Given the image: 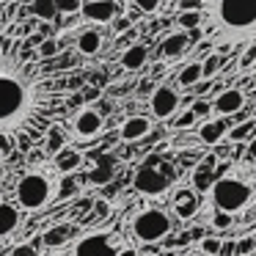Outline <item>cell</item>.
I'll return each mask as SVG.
<instances>
[{"mask_svg":"<svg viewBox=\"0 0 256 256\" xmlns=\"http://www.w3.org/2000/svg\"><path fill=\"white\" fill-rule=\"evenodd\" d=\"M52 74L17 30H0V138L34 140L47 132L58 105Z\"/></svg>","mask_w":256,"mask_h":256,"instance_id":"cell-1","label":"cell"},{"mask_svg":"<svg viewBox=\"0 0 256 256\" xmlns=\"http://www.w3.org/2000/svg\"><path fill=\"white\" fill-rule=\"evenodd\" d=\"M201 20L218 47H234L256 36V0H201Z\"/></svg>","mask_w":256,"mask_h":256,"instance_id":"cell-2","label":"cell"},{"mask_svg":"<svg viewBox=\"0 0 256 256\" xmlns=\"http://www.w3.org/2000/svg\"><path fill=\"white\" fill-rule=\"evenodd\" d=\"M56 193H58V184L52 179V174L39 171V168L22 174L17 179V188H14V198L25 212H39L44 206H50Z\"/></svg>","mask_w":256,"mask_h":256,"instance_id":"cell-3","label":"cell"},{"mask_svg":"<svg viewBox=\"0 0 256 256\" xmlns=\"http://www.w3.org/2000/svg\"><path fill=\"white\" fill-rule=\"evenodd\" d=\"M174 232V215L162 206H144L130 218V234L144 245H154Z\"/></svg>","mask_w":256,"mask_h":256,"instance_id":"cell-4","label":"cell"},{"mask_svg":"<svg viewBox=\"0 0 256 256\" xmlns=\"http://www.w3.org/2000/svg\"><path fill=\"white\" fill-rule=\"evenodd\" d=\"M210 198H212V206L215 210H223V212H237L248 210L250 201H254V188L250 182L240 176H218L215 182L210 184Z\"/></svg>","mask_w":256,"mask_h":256,"instance_id":"cell-5","label":"cell"},{"mask_svg":"<svg viewBox=\"0 0 256 256\" xmlns=\"http://www.w3.org/2000/svg\"><path fill=\"white\" fill-rule=\"evenodd\" d=\"M124 240L113 228H91L72 245V256H122Z\"/></svg>","mask_w":256,"mask_h":256,"instance_id":"cell-6","label":"cell"},{"mask_svg":"<svg viewBox=\"0 0 256 256\" xmlns=\"http://www.w3.org/2000/svg\"><path fill=\"white\" fill-rule=\"evenodd\" d=\"M102 124H105V118H102L100 110H94V108H80L72 116V135L80 140H91L102 132Z\"/></svg>","mask_w":256,"mask_h":256,"instance_id":"cell-7","label":"cell"},{"mask_svg":"<svg viewBox=\"0 0 256 256\" xmlns=\"http://www.w3.org/2000/svg\"><path fill=\"white\" fill-rule=\"evenodd\" d=\"M132 184H135V190L144 193V196H162L168 188H171V179H168L162 171H157V168L149 162V166L138 168Z\"/></svg>","mask_w":256,"mask_h":256,"instance_id":"cell-8","label":"cell"},{"mask_svg":"<svg viewBox=\"0 0 256 256\" xmlns=\"http://www.w3.org/2000/svg\"><path fill=\"white\" fill-rule=\"evenodd\" d=\"M83 17L94 25H108L122 14V6H118V0H88L80 6Z\"/></svg>","mask_w":256,"mask_h":256,"instance_id":"cell-9","label":"cell"},{"mask_svg":"<svg viewBox=\"0 0 256 256\" xmlns=\"http://www.w3.org/2000/svg\"><path fill=\"white\" fill-rule=\"evenodd\" d=\"M149 105H152V113H154L157 118H171L179 108V94L171 86H157L152 100H149Z\"/></svg>","mask_w":256,"mask_h":256,"instance_id":"cell-10","label":"cell"},{"mask_svg":"<svg viewBox=\"0 0 256 256\" xmlns=\"http://www.w3.org/2000/svg\"><path fill=\"white\" fill-rule=\"evenodd\" d=\"M198 204H201L198 193L190 190V188H182V190H176V193L171 196V212L179 218V220H190V218L198 212Z\"/></svg>","mask_w":256,"mask_h":256,"instance_id":"cell-11","label":"cell"},{"mask_svg":"<svg viewBox=\"0 0 256 256\" xmlns=\"http://www.w3.org/2000/svg\"><path fill=\"white\" fill-rule=\"evenodd\" d=\"M245 108V94L240 88H226L220 94H215L212 100V113L215 116H234Z\"/></svg>","mask_w":256,"mask_h":256,"instance_id":"cell-12","label":"cell"},{"mask_svg":"<svg viewBox=\"0 0 256 256\" xmlns=\"http://www.w3.org/2000/svg\"><path fill=\"white\" fill-rule=\"evenodd\" d=\"M149 132H152V118L149 116H130L127 122L122 124V130H118V138H122L124 144H138V140H144Z\"/></svg>","mask_w":256,"mask_h":256,"instance_id":"cell-13","label":"cell"},{"mask_svg":"<svg viewBox=\"0 0 256 256\" xmlns=\"http://www.w3.org/2000/svg\"><path fill=\"white\" fill-rule=\"evenodd\" d=\"M74 234H78L74 223H58V226L42 232V245H44V248H52V250L64 248V245H69L74 240Z\"/></svg>","mask_w":256,"mask_h":256,"instance_id":"cell-14","label":"cell"},{"mask_svg":"<svg viewBox=\"0 0 256 256\" xmlns=\"http://www.w3.org/2000/svg\"><path fill=\"white\" fill-rule=\"evenodd\" d=\"M56 171L58 174H74L83 168V152L80 149H72V146H61L56 152Z\"/></svg>","mask_w":256,"mask_h":256,"instance_id":"cell-15","label":"cell"},{"mask_svg":"<svg viewBox=\"0 0 256 256\" xmlns=\"http://www.w3.org/2000/svg\"><path fill=\"white\" fill-rule=\"evenodd\" d=\"M226 132H228V124H226V118H210V122H204L198 127V140L201 144H206V146H215V144H220L223 138H226Z\"/></svg>","mask_w":256,"mask_h":256,"instance_id":"cell-16","label":"cell"},{"mask_svg":"<svg viewBox=\"0 0 256 256\" xmlns=\"http://www.w3.org/2000/svg\"><path fill=\"white\" fill-rule=\"evenodd\" d=\"M102 44H105V39H102V34L96 28H83V30H80V36H78V42H74L78 52H80V56H86V58L96 56V52L102 50Z\"/></svg>","mask_w":256,"mask_h":256,"instance_id":"cell-17","label":"cell"},{"mask_svg":"<svg viewBox=\"0 0 256 256\" xmlns=\"http://www.w3.org/2000/svg\"><path fill=\"white\" fill-rule=\"evenodd\" d=\"M188 44H190L188 30H174V34L160 44V52H157V56L160 58H179L184 50H188Z\"/></svg>","mask_w":256,"mask_h":256,"instance_id":"cell-18","label":"cell"},{"mask_svg":"<svg viewBox=\"0 0 256 256\" xmlns=\"http://www.w3.org/2000/svg\"><path fill=\"white\" fill-rule=\"evenodd\" d=\"M20 220H22V215H20V206L0 201V240L17 232V228H20Z\"/></svg>","mask_w":256,"mask_h":256,"instance_id":"cell-19","label":"cell"},{"mask_svg":"<svg viewBox=\"0 0 256 256\" xmlns=\"http://www.w3.org/2000/svg\"><path fill=\"white\" fill-rule=\"evenodd\" d=\"M146 61H149V50H146L144 44H130L124 47L122 52V66L130 69V72H135V69H144Z\"/></svg>","mask_w":256,"mask_h":256,"instance_id":"cell-20","label":"cell"},{"mask_svg":"<svg viewBox=\"0 0 256 256\" xmlns=\"http://www.w3.org/2000/svg\"><path fill=\"white\" fill-rule=\"evenodd\" d=\"M212 166H215V157H206V160L198 162V168L193 171V188L198 190V193L210 190V184L215 182V176H212Z\"/></svg>","mask_w":256,"mask_h":256,"instance_id":"cell-21","label":"cell"},{"mask_svg":"<svg viewBox=\"0 0 256 256\" xmlns=\"http://www.w3.org/2000/svg\"><path fill=\"white\" fill-rule=\"evenodd\" d=\"M28 12L34 14L36 20L52 22V20H56V14H58V8H56V0H34V3L28 6Z\"/></svg>","mask_w":256,"mask_h":256,"instance_id":"cell-22","label":"cell"},{"mask_svg":"<svg viewBox=\"0 0 256 256\" xmlns=\"http://www.w3.org/2000/svg\"><path fill=\"white\" fill-rule=\"evenodd\" d=\"M198 80H201V64L198 61L184 64L182 72H179V86H182V88H193Z\"/></svg>","mask_w":256,"mask_h":256,"instance_id":"cell-23","label":"cell"},{"mask_svg":"<svg viewBox=\"0 0 256 256\" xmlns=\"http://www.w3.org/2000/svg\"><path fill=\"white\" fill-rule=\"evenodd\" d=\"M201 22H204V20H201V12H198V8H184V12L176 17V25H179L182 30L201 28Z\"/></svg>","mask_w":256,"mask_h":256,"instance_id":"cell-24","label":"cell"},{"mask_svg":"<svg viewBox=\"0 0 256 256\" xmlns=\"http://www.w3.org/2000/svg\"><path fill=\"white\" fill-rule=\"evenodd\" d=\"M36 52H39L42 61H50V58H56L58 52H61V42L58 39H42L39 44H36Z\"/></svg>","mask_w":256,"mask_h":256,"instance_id":"cell-25","label":"cell"},{"mask_svg":"<svg viewBox=\"0 0 256 256\" xmlns=\"http://www.w3.org/2000/svg\"><path fill=\"white\" fill-rule=\"evenodd\" d=\"M44 135H47V152H52V154H56L61 146H66V140H64V132H61V127H58V124H50Z\"/></svg>","mask_w":256,"mask_h":256,"instance_id":"cell-26","label":"cell"},{"mask_svg":"<svg viewBox=\"0 0 256 256\" xmlns=\"http://www.w3.org/2000/svg\"><path fill=\"white\" fill-rule=\"evenodd\" d=\"M220 64H223V58L218 56V52H212L206 61H201V80H212L218 74V69H220Z\"/></svg>","mask_w":256,"mask_h":256,"instance_id":"cell-27","label":"cell"},{"mask_svg":"<svg viewBox=\"0 0 256 256\" xmlns=\"http://www.w3.org/2000/svg\"><path fill=\"white\" fill-rule=\"evenodd\" d=\"M220 248H223V240H218V237H204L198 242V254H204V256H220Z\"/></svg>","mask_w":256,"mask_h":256,"instance_id":"cell-28","label":"cell"},{"mask_svg":"<svg viewBox=\"0 0 256 256\" xmlns=\"http://www.w3.org/2000/svg\"><path fill=\"white\" fill-rule=\"evenodd\" d=\"M210 223L215 228H220V232H226V228L234 226V215H232V212H223V210H215V212H212V220Z\"/></svg>","mask_w":256,"mask_h":256,"instance_id":"cell-29","label":"cell"},{"mask_svg":"<svg viewBox=\"0 0 256 256\" xmlns=\"http://www.w3.org/2000/svg\"><path fill=\"white\" fill-rule=\"evenodd\" d=\"M254 127H256V122H254V118H250V122H245V124H240V127L228 130V132H226V138H228V140H234V144H237V140L248 138V135L254 132Z\"/></svg>","mask_w":256,"mask_h":256,"instance_id":"cell-30","label":"cell"},{"mask_svg":"<svg viewBox=\"0 0 256 256\" xmlns=\"http://www.w3.org/2000/svg\"><path fill=\"white\" fill-rule=\"evenodd\" d=\"M88 182H91V184H105V182H110V162L102 160V166L88 176Z\"/></svg>","mask_w":256,"mask_h":256,"instance_id":"cell-31","label":"cell"},{"mask_svg":"<svg viewBox=\"0 0 256 256\" xmlns=\"http://www.w3.org/2000/svg\"><path fill=\"white\" fill-rule=\"evenodd\" d=\"M256 250V237H242L234 242V256H248Z\"/></svg>","mask_w":256,"mask_h":256,"instance_id":"cell-32","label":"cell"},{"mask_svg":"<svg viewBox=\"0 0 256 256\" xmlns=\"http://www.w3.org/2000/svg\"><path fill=\"white\" fill-rule=\"evenodd\" d=\"M80 6H83L80 0H56V8H58L61 14H78Z\"/></svg>","mask_w":256,"mask_h":256,"instance_id":"cell-33","label":"cell"},{"mask_svg":"<svg viewBox=\"0 0 256 256\" xmlns=\"http://www.w3.org/2000/svg\"><path fill=\"white\" fill-rule=\"evenodd\" d=\"M196 124V113L193 110H184L179 118H174V130H188Z\"/></svg>","mask_w":256,"mask_h":256,"instance_id":"cell-34","label":"cell"},{"mask_svg":"<svg viewBox=\"0 0 256 256\" xmlns=\"http://www.w3.org/2000/svg\"><path fill=\"white\" fill-rule=\"evenodd\" d=\"M190 110L196 113V118H206V116L212 113V102H206V100H198L193 108H190Z\"/></svg>","mask_w":256,"mask_h":256,"instance_id":"cell-35","label":"cell"},{"mask_svg":"<svg viewBox=\"0 0 256 256\" xmlns=\"http://www.w3.org/2000/svg\"><path fill=\"white\" fill-rule=\"evenodd\" d=\"M160 3H162V0H135V8H140L144 14H152V12L160 8Z\"/></svg>","mask_w":256,"mask_h":256,"instance_id":"cell-36","label":"cell"},{"mask_svg":"<svg viewBox=\"0 0 256 256\" xmlns=\"http://www.w3.org/2000/svg\"><path fill=\"white\" fill-rule=\"evenodd\" d=\"M8 256H36V245L30 242H20L17 248H12V254Z\"/></svg>","mask_w":256,"mask_h":256,"instance_id":"cell-37","label":"cell"},{"mask_svg":"<svg viewBox=\"0 0 256 256\" xmlns=\"http://www.w3.org/2000/svg\"><path fill=\"white\" fill-rule=\"evenodd\" d=\"M254 61H256V44H250L248 50L242 52V58H240V69H248V66H254Z\"/></svg>","mask_w":256,"mask_h":256,"instance_id":"cell-38","label":"cell"},{"mask_svg":"<svg viewBox=\"0 0 256 256\" xmlns=\"http://www.w3.org/2000/svg\"><path fill=\"white\" fill-rule=\"evenodd\" d=\"M108 210H110V206H108V201L105 198H100L94 204V212H96V218H108Z\"/></svg>","mask_w":256,"mask_h":256,"instance_id":"cell-39","label":"cell"},{"mask_svg":"<svg viewBox=\"0 0 256 256\" xmlns=\"http://www.w3.org/2000/svg\"><path fill=\"white\" fill-rule=\"evenodd\" d=\"M83 96H86V100H96V96H100V88H96V86H86Z\"/></svg>","mask_w":256,"mask_h":256,"instance_id":"cell-40","label":"cell"},{"mask_svg":"<svg viewBox=\"0 0 256 256\" xmlns=\"http://www.w3.org/2000/svg\"><path fill=\"white\" fill-rule=\"evenodd\" d=\"M179 8H201V0H182Z\"/></svg>","mask_w":256,"mask_h":256,"instance_id":"cell-41","label":"cell"},{"mask_svg":"<svg viewBox=\"0 0 256 256\" xmlns=\"http://www.w3.org/2000/svg\"><path fill=\"white\" fill-rule=\"evenodd\" d=\"M248 157H250V160L256 162V135H254V138L248 140Z\"/></svg>","mask_w":256,"mask_h":256,"instance_id":"cell-42","label":"cell"},{"mask_svg":"<svg viewBox=\"0 0 256 256\" xmlns=\"http://www.w3.org/2000/svg\"><path fill=\"white\" fill-rule=\"evenodd\" d=\"M113 22H116V30H122V28H127V25H130V22H127V20H118V17H116V20H113Z\"/></svg>","mask_w":256,"mask_h":256,"instance_id":"cell-43","label":"cell"},{"mask_svg":"<svg viewBox=\"0 0 256 256\" xmlns=\"http://www.w3.org/2000/svg\"><path fill=\"white\" fill-rule=\"evenodd\" d=\"M190 256H204V254H190Z\"/></svg>","mask_w":256,"mask_h":256,"instance_id":"cell-44","label":"cell"}]
</instances>
